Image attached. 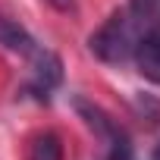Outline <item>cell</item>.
<instances>
[{"label": "cell", "instance_id": "cell-1", "mask_svg": "<svg viewBox=\"0 0 160 160\" xmlns=\"http://www.w3.org/2000/svg\"><path fill=\"white\" fill-rule=\"evenodd\" d=\"M148 25L151 22L144 16H138L129 7H122V10L110 13V19L88 38V47H91V53L98 60L119 66V63L132 60V53H135V47H138V41H141Z\"/></svg>", "mask_w": 160, "mask_h": 160}, {"label": "cell", "instance_id": "cell-2", "mask_svg": "<svg viewBox=\"0 0 160 160\" xmlns=\"http://www.w3.org/2000/svg\"><path fill=\"white\" fill-rule=\"evenodd\" d=\"M60 85H63V60L53 50L38 47L28 57V78L22 85V94L38 101V104H47Z\"/></svg>", "mask_w": 160, "mask_h": 160}, {"label": "cell", "instance_id": "cell-3", "mask_svg": "<svg viewBox=\"0 0 160 160\" xmlns=\"http://www.w3.org/2000/svg\"><path fill=\"white\" fill-rule=\"evenodd\" d=\"M72 107L82 113V119L107 141V160H135V151H132V138L126 135V129L119 126V122H113L101 107H94V104H88L85 98H75L72 101Z\"/></svg>", "mask_w": 160, "mask_h": 160}, {"label": "cell", "instance_id": "cell-4", "mask_svg": "<svg viewBox=\"0 0 160 160\" xmlns=\"http://www.w3.org/2000/svg\"><path fill=\"white\" fill-rule=\"evenodd\" d=\"M132 60L138 63V72L144 78H151V82L160 85V19L144 28V35H141Z\"/></svg>", "mask_w": 160, "mask_h": 160}, {"label": "cell", "instance_id": "cell-5", "mask_svg": "<svg viewBox=\"0 0 160 160\" xmlns=\"http://www.w3.org/2000/svg\"><path fill=\"white\" fill-rule=\"evenodd\" d=\"M0 44H3L7 50H13V53H19V57H25V60L41 47L32 38V32L25 25H19L16 19H10V16H0Z\"/></svg>", "mask_w": 160, "mask_h": 160}, {"label": "cell", "instance_id": "cell-6", "mask_svg": "<svg viewBox=\"0 0 160 160\" xmlns=\"http://www.w3.org/2000/svg\"><path fill=\"white\" fill-rule=\"evenodd\" d=\"M25 160H63V138L50 129L38 132L32 141H28V154Z\"/></svg>", "mask_w": 160, "mask_h": 160}, {"label": "cell", "instance_id": "cell-7", "mask_svg": "<svg viewBox=\"0 0 160 160\" xmlns=\"http://www.w3.org/2000/svg\"><path fill=\"white\" fill-rule=\"evenodd\" d=\"M126 7L135 10L138 16H144L148 22H157L160 19V0H129Z\"/></svg>", "mask_w": 160, "mask_h": 160}, {"label": "cell", "instance_id": "cell-8", "mask_svg": "<svg viewBox=\"0 0 160 160\" xmlns=\"http://www.w3.org/2000/svg\"><path fill=\"white\" fill-rule=\"evenodd\" d=\"M47 3H50L53 10H60V13H72V10H75V0H47Z\"/></svg>", "mask_w": 160, "mask_h": 160}, {"label": "cell", "instance_id": "cell-9", "mask_svg": "<svg viewBox=\"0 0 160 160\" xmlns=\"http://www.w3.org/2000/svg\"><path fill=\"white\" fill-rule=\"evenodd\" d=\"M151 160H160V141L154 144V151H151Z\"/></svg>", "mask_w": 160, "mask_h": 160}]
</instances>
